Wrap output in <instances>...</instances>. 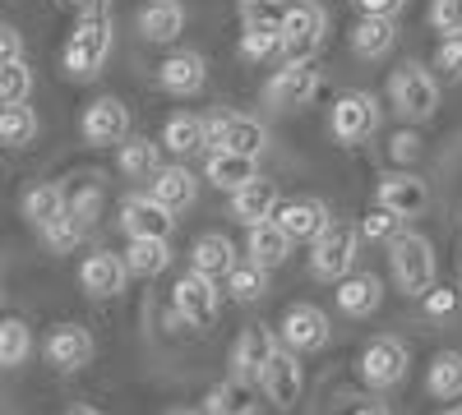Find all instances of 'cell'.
<instances>
[{"instance_id": "30bf717a", "label": "cell", "mask_w": 462, "mask_h": 415, "mask_svg": "<svg viewBox=\"0 0 462 415\" xmlns=\"http://www.w3.org/2000/svg\"><path fill=\"white\" fill-rule=\"evenodd\" d=\"M328 130L337 143H361L379 130V97L374 93H342L333 102V116H328Z\"/></svg>"}, {"instance_id": "5b68a950", "label": "cell", "mask_w": 462, "mask_h": 415, "mask_svg": "<svg viewBox=\"0 0 462 415\" xmlns=\"http://www.w3.org/2000/svg\"><path fill=\"white\" fill-rule=\"evenodd\" d=\"M328 37V14L319 0H296L282 23V60H315Z\"/></svg>"}, {"instance_id": "7dc6e473", "label": "cell", "mask_w": 462, "mask_h": 415, "mask_svg": "<svg viewBox=\"0 0 462 415\" xmlns=\"http://www.w3.org/2000/svg\"><path fill=\"white\" fill-rule=\"evenodd\" d=\"M10 60H23V37L19 28H0V65H10Z\"/></svg>"}, {"instance_id": "ba28073f", "label": "cell", "mask_w": 462, "mask_h": 415, "mask_svg": "<svg viewBox=\"0 0 462 415\" xmlns=\"http://www.w3.org/2000/svg\"><path fill=\"white\" fill-rule=\"evenodd\" d=\"M407 369H411V356L398 337H370V347L361 351V379L379 392L398 388L407 379Z\"/></svg>"}, {"instance_id": "ab89813d", "label": "cell", "mask_w": 462, "mask_h": 415, "mask_svg": "<svg viewBox=\"0 0 462 415\" xmlns=\"http://www.w3.org/2000/svg\"><path fill=\"white\" fill-rule=\"evenodd\" d=\"M282 56V32L278 28H245L241 32V60H268Z\"/></svg>"}, {"instance_id": "d6986e66", "label": "cell", "mask_w": 462, "mask_h": 415, "mask_svg": "<svg viewBox=\"0 0 462 415\" xmlns=\"http://www.w3.org/2000/svg\"><path fill=\"white\" fill-rule=\"evenodd\" d=\"M259 388H263V397L273 401L278 410H291V406L300 401V392H305V369H300V356L282 347V351H278V360L263 369Z\"/></svg>"}, {"instance_id": "7402d4cb", "label": "cell", "mask_w": 462, "mask_h": 415, "mask_svg": "<svg viewBox=\"0 0 462 415\" xmlns=\"http://www.w3.org/2000/svg\"><path fill=\"white\" fill-rule=\"evenodd\" d=\"M291 236L282 231V221L273 217V221H259V226H245V254H250V263H259V268H282V263L291 258Z\"/></svg>"}, {"instance_id": "db71d44e", "label": "cell", "mask_w": 462, "mask_h": 415, "mask_svg": "<svg viewBox=\"0 0 462 415\" xmlns=\"http://www.w3.org/2000/svg\"><path fill=\"white\" fill-rule=\"evenodd\" d=\"M444 415H462V410H444Z\"/></svg>"}, {"instance_id": "277c9868", "label": "cell", "mask_w": 462, "mask_h": 415, "mask_svg": "<svg viewBox=\"0 0 462 415\" xmlns=\"http://www.w3.org/2000/svg\"><path fill=\"white\" fill-rule=\"evenodd\" d=\"M361 226H346V221H333L328 231L310 245V277L319 282H342L346 273L356 268V254H361Z\"/></svg>"}, {"instance_id": "9a60e30c", "label": "cell", "mask_w": 462, "mask_h": 415, "mask_svg": "<svg viewBox=\"0 0 462 415\" xmlns=\"http://www.w3.org/2000/svg\"><path fill=\"white\" fill-rule=\"evenodd\" d=\"M84 143L93 148H111V143H125L130 139V106L121 97H97L88 111H84Z\"/></svg>"}, {"instance_id": "44dd1931", "label": "cell", "mask_w": 462, "mask_h": 415, "mask_svg": "<svg viewBox=\"0 0 462 415\" xmlns=\"http://www.w3.org/2000/svg\"><path fill=\"white\" fill-rule=\"evenodd\" d=\"M278 221H282V231H287L296 245H315L328 226H333L324 199H291V203L278 208Z\"/></svg>"}, {"instance_id": "c3c4849f", "label": "cell", "mask_w": 462, "mask_h": 415, "mask_svg": "<svg viewBox=\"0 0 462 415\" xmlns=\"http://www.w3.org/2000/svg\"><path fill=\"white\" fill-rule=\"evenodd\" d=\"M389 153H393V162H411V158L420 153V139H416L411 130H402V134H393V143H389Z\"/></svg>"}, {"instance_id": "52a82bcc", "label": "cell", "mask_w": 462, "mask_h": 415, "mask_svg": "<svg viewBox=\"0 0 462 415\" xmlns=\"http://www.w3.org/2000/svg\"><path fill=\"white\" fill-rule=\"evenodd\" d=\"M319 93V69L315 60H287L273 79L263 84V102L273 106V111H296V106H310Z\"/></svg>"}, {"instance_id": "1f68e13d", "label": "cell", "mask_w": 462, "mask_h": 415, "mask_svg": "<svg viewBox=\"0 0 462 415\" xmlns=\"http://www.w3.org/2000/svg\"><path fill=\"white\" fill-rule=\"evenodd\" d=\"M162 143H167V153H176V158L204 153L208 148V121L204 116H171L167 130H162Z\"/></svg>"}, {"instance_id": "74e56055", "label": "cell", "mask_w": 462, "mask_h": 415, "mask_svg": "<svg viewBox=\"0 0 462 415\" xmlns=\"http://www.w3.org/2000/svg\"><path fill=\"white\" fill-rule=\"evenodd\" d=\"M236 10H241V23L245 28H278L287 23V0H236Z\"/></svg>"}, {"instance_id": "60d3db41", "label": "cell", "mask_w": 462, "mask_h": 415, "mask_svg": "<svg viewBox=\"0 0 462 415\" xmlns=\"http://www.w3.org/2000/svg\"><path fill=\"white\" fill-rule=\"evenodd\" d=\"M42 236H47V245H51L56 254H69L74 245H79V240L88 236V226H84L79 217H74V212H65L60 221H51V226H47V231H42Z\"/></svg>"}, {"instance_id": "2e32d148", "label": "cell", "mask_w": 462, "mask_h": 415, "mask_svg": "<svg viewBox=\"0 0 462 415\" xmlns=\"http://www.w3.org/2000/svg\"><path fill=\"white\" fill-rule=\"evenodd\" d=\"M374 203L393 208L398 217H420L430 208V185L420 176H411V171H389L374 185Z\"/></svg>"}, {"instance_id": "f907efd6", "label": "cell", "mask_w": 462, "mask_h": 415, "mask_svg": "<svg viewBox=\"0 0 462 415\" xmlns=\"http://www.w3.org/2000/svg\"><path fill=\"white\" fill-rule=\"evenodd\" d=\"M346 415H389V406H383V401H361V406H352Z\"/></svg>"}, {"instance_id": "f1b7e54d", "label": "cell", "mask_w": 462, "mask_h": 415, "mask_svg": "<svg viewBox=\"0 0 462 415\" xmlns=\"http://www.w3.org/2000/svg\"><path fill=\"white\" fill-rule=\"evenodd\" d=\"M162 148H167L162 139H148V134L125 139L116 167H121V176H130V180H152V176L162 171Z\"/></svg>"}, {"instance_id": "4fadbf2b", "label": "cell", "mask_w": 462, "mask_h": 415, "mask_svg": "<svg viewBox=\"0 0 462 415\" xmlns=\"http://www.w3.org/2000/svg\"><path fill=\"white\" fill-rule=\"evenodd\" d=\"M282 347L287 351H296V356H310V351H324L328 347V337H333V328H328V314L319 310V305H291L287 314H282Z\"/></svg>"}, {"instance_id": "8fae6325", "label": "cell", "mask_w": 462, "mask_h": 415, "mask_svg": "<svg viewBox=\"0 0 462 415\" xmlns=\"http://www.w3.org/2000/svg\"><path fill=\"white\" fill-rule=\"evenodd\" d=\"M42 356H47V365H51V369L74 374V369L93 365L97 342H93V332H88V328H79V323H56V328L47 332V342H42Z\"/></svg>"}, {"instance_id": "681fc988", "label": "cell", "mask_w": 462, "mask_h": 415, "mask_svg": "<svg viewBox=\"0 0 462 415\" xmlns=\"http://www.w3.org/2000/svg\"><path fill=\"white\" fill-rule=\"evenodd\" d=\"M352 5H356L361 14H398L407 0H352Z\"/></svg>"}, {"instance_id": "5bb4252c", "label": "cell", "mask_w": 462, "mask_h": 415, "mask_svg": "<svg viewBox=\"0 0 462 415\" xmlns=\"http://www.w3.org/2000/svg\"><path fill=\"white\" fill-rule=\"evenodd\" d=\"M263 143H268V134H263V125L259 121H250V116H213L208 121V153H245V158H259L263 153Z\"/></svg>"}, {"instance_id": "816d5d0a", "label": "cell", "mask_w": 462, "mask_h": 415, "mask_svg": "<svg viewBox=\"0 0 462 415\" xmlns=\"http://www.w3.org/2000/svg\"><path fill=\"white\" fill-rule=\"evenodd\" d=\"M69 10H84V14H97V10H106V0H65Z\"/></svg>"}, {"instance_id": "7c38bea8", "label": "cell", "mask_w": 462, "mask_h": 415, "mask_svg": "<svg viewBox=\"0 0 462 415\" xmlns=\"http://www.w3.org/2000/svg\"><path fill=\"white\" fill-rule=\"evenodd\" d=\"M278 351H282V332H273V328H245L236 337V347H231V374L259 383L263 369L278 360Z\"/></svg>"}, {"instance_id": "8992f818", "label": "cell", "mask_w": 462, "mask_h": 415, "mask_svg": "<svg viewBox=\"0 0 462 415\" xmlns=\"http://www.w3.org/2000/svg\"><path fill=\"white\" fill-rule=\"evenodd\" d=\"M217 277H204V273H195L189 268L176 286H171V305H176V319L185 323V328H213L217 323Z\"/></svg>"}, {"instance_id": "e575fe53", "label": "cell", "mask_w": 462, "mask_h": 415, "mask_svg": "<svg viewBox=\"0 0 462 415\" xmlns=\"http://www.w3.org/2000/svg\"><path fill=\"white\" fill-rule=\"evenodd\" d=\"M226 295L236 300V305H254V300L268 295V268H259V263H236L226 277Z\"/></svg>"}, {"instance_id": "6da1fadb", "label": "cell", "mask_w": 462, "mask_h": 415, "mask_svg": "<svg viewBox=\"0 0 462 415\" xmlns=\"http://www.w3.org/2000/svg\"><path fill=\"white\" fill-rule=\"evenodd\" d=\"M111 37H116V32H111V14H106V10L84 14V19H79V28L69 32L65 51H60V69L69 74L74 84L97 79L102 65H106V56H111Z\"/></svg>"}, {"instance_id": "11a10c76", "label": "cell", "mask_w": 462, "mask_h": 415, "mask_svg": "<svg viewBox=\"0 0 462 415\" xmlns=\"http://www.w3.org/2000/svg\"><path fill=\"white\" fill-rule=\"evenodd\" d=\"M171 415H189V410H171Z\"/></svg>"}, {"instance_id": "cb8c5ba5", "label": "cell", "mask_w": 462, "mask_h": 415, "mask_svg": "<svg viewBox=\"0 0 462 415\" xmlns=\"http://www.w3.org/2000/svg\"><path fill=\"white\" fill-rule=\"evenodd\" d=\"M139 32L152 47L176 42V37L185 32V5L180 0H148V5L139 10Z\"/></svg>"}, {"instance_id": "7a4b0ae2", "label": "cell", "mask_w": 462, "mask_h": 415, "mask_svg": "<svg viewBox=\"0 0 462 415\" xmlns=\"http://www.w3.org/2000/svg\"><path fill=\"white\" fill-rule=\"evenodd\" d=\"M389 102H393V111L407 125L430 121L435 106H439V74H435V65H416V60L398 65L393 79H389Z\"/></svg>"}, {"instance_id": "d590c367", "label": "cell", "mask_w": 462, "mask_h": 415, "mask_svg": "<svg viewBox=\"0 0 462 415\" xmlns=\"http://www.w3.org/2000/svg\"><path fill=\"white\" fill-rule=\"evenodd\" d=\"M32 139H37V111L28 102L0 111V143L5 148H28Z\"/></svg>"}, {"instance_id": "e0dca14e", "label": "cell", "mask_w": 462, "mask_h": 415, "mask_svg": "<svg viewBox=\"0 0 462 415\" xmlns=\"http://www.w3.org/2000/svg\"><path fill=\"white\" fill-rule=\"evenodd\" d=\"M134 273H130V263H125V254H88L84 263H79V286L93 295V300H111V295H121L125 291V282H130Z\"/></svg>"}, {"instance_id": "3957f363", "label": "cell", "mask_w": 462, "mask_h": 415, "mask_svg": "<svg viewBox=\"0 0 462 415\" xmlns=\"http://www.w3.org/2000/svg\"><path fill=\"white\" fill-rule=\"evenodd\" d=\"M389 268H393V282L402 295H426L435 286V249L426 236H416V231H402L389 240Z\"/></svg>"}, {"instance_id": "f6af8a7d", "label": "cell", "mask_w": 462, "mask_h": 415, "mask_svg": "<svg viewBox=\"0 0 462 415\" xmlns=\"http://www.w3.org/2000/svg\"><path fill=\"white\" fill-rule=\"evenodd\" d=\"M430 28L439 37H457L462 32V0H430Z\"/></svg>"}, {"instance_id": "ac0fdd59", "label": "cell", "mask_w": 462, "mask_h": 415, "mask_svg": "<svg viewBox=\"0 0 462 415\" xmlns=\"http://www.w3.org/2000/svg\"><path fill=\"white\" fill-rule=\"evenodd\" d=\"M282 208V194H278V180H263L254 176L250 185L241 190H231V221L241 226H259V221H273Z\"/></svg>"}, {"instance_id": "9c48e42d", "label": "cell", "mask_w": 462, "mask_h": 415, "mask_svg": "<svg viewBox=\"0 0 462 415\" xmlns=\"http://www.w3.org/2000/svg\"><path fill=\"white\" fill-rule=\"evenodd\" d=\"M116 221H121V231L130 240H171V231H176V212L152 194H130Z\"/></svg>"}, {"instance_id": "b9f144b4", "label": "cell", "mask_w": 462, "mask_h": 415, "mask_svg": "<svg viewBox=\"0 0 462 415\" xmlns=\"http://www.w3.org/2000/svg\"><path fill=\"white\" fill-rule=\"evenodd\" d=\"M435 74L444 84H457L462 79V32L457 37H439V47H435Z\"/></svg>"}, {"instance_id": "603a6c76", "label": "cell", "mask_w": 462, "mask_h": 415, "mask_svg": "<svg viewBox=\"0 0 462 415\" xmlns=\"http://www.w3.org/2000/svg\"><path fill=\"white\" fill-rule=\"evenodd\" d=\"M333 300H337V310H342L346 319H370V314L379 310V300H383V282H379L374 273H346V277L337 282Z\"/></svg>"}, {"instance_id": "f5cc1de1", "label": "cell", "mask_w": 462, "mask_h": 415, "mask_svg": "<svg viewBox=\"0 0 462 415\" xmlns=\"http://www.w3.org/2000/svg\"><path fill=\"white\" fill-rule=\"evenodd\" d=\"M65 415H97L93 406H74V410H65Z\"/></svg>"}, {"instance_id": "d4e9b609", "label": "cell", "mask_w": 462, "mask_h": 415, "mask_svg": "<svg viewBox=\"0 0 462 415\" xmlns=\"http://www.w3.org/2000/svg\"><path fill=\"white\" fill-rule=\"evenodd\" d=\"M189 268L204 273V277L226 282V277H231V268H236V245H231L222 231H204L195 245H189Z\"/></svg>"}, {"instance_id": "bcb514c9", "label": "cell", "mask_w": 462, "mask_h": 415, "mask_svg": "<svg viewBox=\"0 0 462 415\" xmlns=\"http://www.w3.org/2000/svg\"><path fill=\"white\" fill-rule=\"evenodd\" d=\"M69 212L79 217L84 226H93V221H97V212H102V190H97V185H84V190L69 199Z\"/></svg>"}, {"instance_id": "8d00e7d4", "label": "cell", "mask_w": 462, "mask_h": 415, "mask_svg": "<svg viewBox=\"0 0 462 415\" xmlns=\"http://www.w3.org/2000/svg\"><path fill=\"white\" fill-rule=\"evenodd\" d=\"M28 351H32L28 323H23V319H5V323H0V365H5V369H19V365L28 360Z\"/></svg>"}, {"instance_id": "d6a6232c", "label": "cell", "mask_w": 462, "mask_h": 415, "mask_svg": "<svg viewBox=\"0 0 462 415\" xmlns=\"http://www.w3.org/2000/svg\"><path fill=\"white\" fill-rule=\"evenodd\" d=\"M426 388H430L435 401H457L462 397V351H439L430 360Z\"/></svg>"}, {"instance_id": "836d02e7", "label": "cell", "mask_w": 462, "mask_h": 415, "mask_svg": "<svg viewBox=\"0 0 462 415\" xmlns=\"http://www.w3.org/2000/svg\"><path fill=\"white\" fill-rule=\"evenodd\" d=\"M125 263L134 277H158L171 268V240H130Z\"/></svg>"}, {"instance_id": "4dcf8cb0", "label": "cell", "mask_w": 462, "mask_h": 415, "mask_svg": "<svg viewBox=\"0 0 462 415\" xmlns=\"http://www.w3.org/2000/svg\"><path fill=\"white\" fill-rule=\"evenodd\" d=\"M69 212V194L60 190V185H37V190L23 194V217L37 226V231H47L51 221H60Z\"/></svg>"}, {"instance_id": "f546056e", "label": "cell", "mask_w": 462, "mask_h": 415, "mask_svg": "<svg viewBox=\"0 0 462 415\" xmlns=\"http://www.w3.org/2000/svg\"><path fill=\"white\" fill-rule=\"evenodd\" d=\"M204 176L217 185V190H241V185H250L254 176H259V167H254V158H245V153H208V167H204Z\"/></svg>"}, {"instance_id": "ee69618b", "label": "cell", "mask_w": 462, "mask_h": 415, "mask_svg": "<svg viewBox=\"0 0 462 415\" xmlns=\"http://www.w3.org/2000/svg\"><path fill=\"white\" fill-rule=\"evenodd\" d=\"M462 305V295L453 286H430L426 295H420V310H426V319H453Z\"/></svg>"}, {"instance_id": "484cf974", "label": "cell", "mask_w": 462, "mask_h": 415, "mask_svg": "<svg viewBox=\"0 0 462 415\" xmlns=\"http://www.w3.org/2000/svg\"><path fill=\"white\" fill-rule=\"evenodd\" d=\"M398 47V23L393 14H361V23L352 28V51L361 60H383Z\"/></svg>"}, {"instance_id": "ffe728a7", "label": "cell", "mask_w": 462, "mask_h": 415, "mask_svg": "<svg viewBox=\"0 0 462 415\" xmlns=\"http://www.w3.org/2000/svg\"><path fill=\"white\" fill-rule=\"evenodd\" d=\"M204 84H208V60L199 51H176L158 69V88L171 97H195V93H204Z\"/></svg>"}, {"instance_id": "f35d334b", "label": "cell", "mask_w": 462, "mask_h": 415, "mask_svg": "<svg viewBox=\"0 0 462 415\" xmlns=\"http://www.w3.org/2000/svg\"><path fill=\"white\" fill-rule=\"evenodd\" d=\"M28 93H32V69H28V60L0 65V102L19 106V102H28Z\"/></svg>"}, {"instance_id": "4316f807", "label": "cell", "mask_w": 462, "mask_h": 415, "mask_svg": "<svg viewBox=\"0 0 462 415\" xmlns=\"http://www.w3.org/2000/svg\"><path fill=\"white\" fill-rule=\"evenodd\" d=\"M254 410H259V392H254L250 379H241V374L213 383L208 397H204V415H254Z\"/></svg>"}, {"instance_id": "7bdbcfd3", "label": "cell", "mask_w": 462, "mask_h": 415, "mask_svg": "<svg viewBox=\"0 0 462 415\" xmlns=\"http://www.w3.org/2000/svg\"><path fill=\"white\" fill-rule=\"evenodd\" d=\"M402 221H407V217H398L393 208L374 203V212L361 221V236H365V240H393V236H402Z\"/></svg>"}, {"instance_id": "83f0119b", "label": "cell", "mask_w": 462, "mask_h": 415, "mask_svg": "<svg viewBox=\"0 0 462 415\" xmlns=\"http://www.w3.org/2000/svg\"><path fill=\"white\" fill-rule=\"evenodd\" d=\"M152 199L167 203L171 212H185L189 203L199 199V180H195V171H189L185 162H180V167H162L158 176H152Z\"/></svg>"}]
</instances>
